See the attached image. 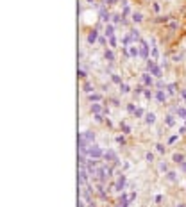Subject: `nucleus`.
<instances>
[{"label": "nucleus", "mask_w": 186, "mask_h": 207, "mask_svg": "<svg viewBox=\"0 0 186 207\" xmlns=\"http://www.w3.org/2000/svg\"><path fill=\"white\" fill-rule=\"evenodd\" d=\"M147 71L152 75V77H156V79H161L163 77V68L159 64H156V61L154 59H149L147 61Z\"/></svg>", "instance_id": "obj_1"}, {"label": "nucleus", "mask_w": 186, "mask_h": 207, "mask_svg": "<svg viewBox=\"0 0 186 207\" xmlns=\"http://www.w3.org/2000/svg\"><path fill=\"white\" fill-rule=\"evenodd\" d=\"M88 157L91 159H100V157H104V150H102L99 145H90V148H88Z\"/></svg>", "instance_id": "obj_2"}, {"label": "nucleus", "mask_w": 186, "mask_h": 207, "mask_svg": "<svg viewBox=\"0 0 186 207\" xmlns=\"http://www.w3.org/2000/svg\"><path fill=\"white\" fill-rule=\"evenodd\" d=\"M140 57L141 59H145V61H149L150 59V54H149V50H150V47H149V41L147 39H140Z\"/></svg>", "instance_id": "obj_3"}, {"label": "nucleus", "mask_w": 186, "mask_h": 207, "mask_svg": "<svg viewBox=\"0 0 186 207\" xmlns=\"http://www.w3.org/2000/svg\"><path fill=\"white\" fill-rule=\"evenodd\" d=\"M125 184H127V175L118 173V179H116V182H115V191L123 193V189H125Z\"/></svg>", "instance_id": "obj_4"}, {"label": "nucleus", "mask_w": 186, "mask_h": 207, "mask_svg": "<svg viewBox=\"0 0 186 207\" xmlns=\"http://www.w3.org/2000/svg\"><path fill=\"white\" fill-rule=\"evenodd\" d=\"M141 80H143V86H147V88H152V86H154V77L149 73V71L141 73Z\"/></svg>", "instance_id": "obj_5"}, {"label": "nucleus", "mask_w": 186, "mask_h": 207, "mask_svg": "<svg viewBox=\"0 0 186 207\" xmlns=\"http://www.w3.org/2000/svg\"><path fill=\"white\" fill-rule=\"evenodd\" d=\"M131 205V202H129V195L127 193H122L120 195V198H118V202H116V207H129Z\"/></svg>", "instance_id": "obj_6"}, {"label": "nucleus", "mask_w": 186, "mask_h": 207, "mask_svg": "<svg viewBox=\"0 0 186 207\" xmlns=\"http://www.w3.org/2000/svg\"><path fill=\"white\" fill-rule=\"evenodd\" d=\"M86 41H88V45H93V43H97V41H99V30H97V29H93L91 32L88 34Z\"/></svg>", "instance_id": "obj_7"}, {"label": "nucleus", "mask_w": 186, "mask_h": 207, "mask_svg": "<svg viewBox=\"0 0 186 207\" xmlns=\"http://www.w3.org/2000/svg\"><path fill=\"white\" fill-rule=\"evenodd\" d=\"M91 112L93 114H100V112H107V109L104 106H100L99 102H95V104H91Z\"/></svg>", "instance_id": "obj_8"}, {"label": "nucleus", "mask_w": 186, "mask_h": 207, "mask_svg": "<svg viewBox=\"0 0 186 207\" xmlns=\"http://www.w3.org/2000/svg\"><path fill=\"white\" fill-rule=\"evenodd\" d=\"M154 97H156V100L159 104H167V98H168V95L163 89H156V95H154Z\"/></svg>", "instance_id": "obj_9"}, {"label": "nucleus", "mask_w": 186, "mask_h": 207, "mask_svg": "<svg viewBox=\"0 0 186 207\" xmlns=\"http://www.w3.org/2000/svg\"><path fill=\"white\" fill-rule=\"evenodd\" d=\"M127 50H129V57H132V59L140 57V47H136V45H129Z\"/></svg>", "instance_id": "obj_10"}, {"label": "nucleus", "mask_w": 186, "mask_h": 207, "mask_svg": "<svg viewBox=\"0 0 186 207\" xmlns=\"http://www.w3.org/2000/svg\"><path fill=\"white\" fill-rule=\"evenodd\" d=\"M113 16L106 11V5H102L100 7V20H102V22H104V23H109V20H111Z\"/></svg>", "instance_id": "obj_11"}, {"label": "nucleus", "mask_w": 186, "mask_h": 207, "mask_svg": "<svg viewBox=\"0 0 186 207\" xmlns=\"http://www.w3.org/2000/svg\"><path fill=\"white\" fill-rule=\"evenodd\" d=\"M104 159L106 161H118V155H116V152L115 150H107V152H104Z\"/></svg>", "instance_id": "obj_12"}, {"label": "nucleus", "mask_w": 186, "mask_h": 207, "mask_svg": "<svg viewBox=\"0 0 186 207\" xmlns=\"http://www.w3.org/2000/svg\"><path fill=\"white\" fill-rule=\"evenodd\" d=\"M82 136H84V139H86L90 145L95 143V132H91V130H84V132H82Z\"/></svg>", "instance_id": "obj_13"}, {"label": "nucleus", "mask_w": 186, "mask_h": 207, "mask_svg": "<svg viewBox=\"0 0 186 207\" xmlns=\"http://www.w3.org/2000/svg\"><path fill=\"white\" fill-rule=\"evenodd\" d=\"M104 34L107 36V39H109V38H113V36H115V25H113V23H106Z\"/></svg>", "instance_id": "obj_14"}, {"label": "nucleus", "mask_w": 186, "mask_h": 207, "mask_svg": "<svg viewBox=\"0 0 186 207\" xmlns=\"http://www.w3.org/2000/svg\"><path fill=\"white\" fill-rule=\"evenodd\" d=\"M82 91H84L86 95H91V93H95V86H93L91 82H84V86H82Z\"/></svg>", "instance_id": "obj_15"}, {"label": "nucleus", "mask_w": 186, "mask_h": 207, "mask_svg": "<svg viewBox=\"0 0 186 207\" xmlns=\"http://www.w3.org/2000/svg\"><path fill=\"white\" fill-rule=\"evenodd\" d=\"M143 120H145V123H149V125H154V123H156V114H154V112H147Z\"/></svg>", "instance_id": "obj_16"}, {"label": "nucleus", "mask_w": 186, "mask_h": 207, "mask_svg": "<svg viewBox=\"0 0 186 207\" xmlns=\"http://www.w3.org/2000/svg\"><path fill=\"white\" fill-rule=\"evenodd\" d=\"M174 112L177 114V118L186 120V107H175V109H174Z\"/></svg>", "instance_id": "obj_17"}, {"label": "nucleus", "mask_w": 186, "mask_h": 207, "mask_svg": "<svg viewBox=\"0 0 186 207\" xmlns=\"http://www.w3.org/2000/svg\"><path fill=\"white\" fill-rule=\"evenodd\" d=\"M167 93H168V95H175V93H177V84H175V82L167 84Z\"/></svg>", "instance_id": "obj_18"}, {"label": "nucleus", "mask_w": 186, "mask_h": 207, "mask_svg": "<svg viewBox=\"0 0 186 207\" xmlns=\"http://www.w3.org/2000/svg\"><path fill=\"white\" fill-rule=\"evenodd\" d=\"M131 18H132L134 23H141V22H143V14H141V13H136V11L131 14Z\"/></svg>", "instance_id": "obj_19"}, {"label": "nucleus", "mask_w": 186, "mask_h": 207, "mask_svg": "<svg viewBox=\"0 0 186 207\" xmlns=\"http://www.w3.org/2000/svg\"><path fill=\"white\" fill-rule=\"evenodd\" d=\"M172 161H174V162H177V164H181V162H184V155L179 154V152H175V154L172 155Z\"/></svg>", "instance_id": "obj_20"}, {"label": "nucleus", "mask_w": 186, "mask_h": 207, "mask_svg": "<svg viewBox=\"0 0 186 207\" xmlns=\"http://www.w3.org/2000/svg\"><path fill=\"white\" fill-rule=\"evenodd\" d=\"M104 59L109 61V63H115V54H113V50H106L104 52Z\"/></svg>", "instance_id": "obj_21"}, {"label": "nucleus", "mask_w": 186, "mask_h": 207, "mask_svg": "<svg viewBox=\"0 0 186 207\" xmlns=\"http://www.w3.org/2000/svg\"><path fill=\"white\" fill-rule=\"evenodd\" d=\"M118 88H120V93H122V95H127V93H131V86L125 84V82H122Z\"/></svg>", "instance_id": "obj_22"}, {"label": "nucleus", "mask_w": 186, "mask_h": 207, "mask_svg": "<svg viewBox=\"0 0 186 207\" xmlns=\"http://www.w3.org/2000/svg\"><path fill=\"white\" fill-rule=\"evenodd\" d=\"M165 125H167V127H174V125H175V118H174L172 114L165 116Z\"/></svg>", "instance_id": "obj_23"}, {"label": "nucleus", "mask_w": 186, "mask_h": 207, "mask_svg": "<svg viewBox=\"0 0 186 207\" xmlns=\"http://www.w3.org/2000/svg\"><path fill=\"white\" fill-rule=\"evenodd\" d=\"M88 100L90 102H102V95H99V93H91V95H88Z\"/></svg>", "instance_id": "obj_24"}, {"label": "nucleus", "mask_w": 186, "mask_h": 207, "mask_svg": "<svg viewBox=\"0 0 186 207\" xmlns=\"http://www.w3.org/2000/svg\"><path fill=\"white\" fill-rule=\"evenodd\" d=\"M165 177H167V180H170V182H175V180H177V173H175V171H167Z\"/></svg>", "instance_id": "obj_25"}, {"label": "nucleus", "mask_w": 186, "mask_h": 207, "mask_svg": "<svg viewBox=\"0 0 186 207\" xmlns=\"http://www.w3.org/2000/svg\"><path fill=\"white\" fill-rule=\"evenodd\" d=\"M120 129H122V132H123V134H131V127L127 125L125 121H120Z\"/></svg>", "instance_id": "obj_26"}, {"label": "nucleus", "mask_w": 186, "mask_h": 207, "mask_svg": "<svg viewBox=\"0 0 186 207\" xmlns=\"http://www.w3.org/2000/svg\"><path fill=\"white\" fill-rule=\"evenodd\" d=\"M97 191H99V195H100V198H106V189H104V184H99L97 186Z\"/></svg>", "instance_id": "obj_27"}, {"label": "nucleus", "mask_w": 186, "mask_h": 207, "mask_svg": "<svg viewBox=\"0 0 186 207\" xmlns=\"http://www.w3.org/2000/svg\"><path fill=\"white\" fill-rule=\"evenodd\" d=\"M111 80L115 82V84H118V86L122 84V77H120L118 73H111Z\"/></svg>", "instance_id": "obj_28"}, {"label": "nucleus", "mask_w": 186, "mask_h": 207, "mask_svg": "<svg viewBox=\"0 0 186 207\" xmlns=\"http://www.w3.org/2000/svg\"><path fill=\"white\" fill-rule=\"evenodd\" d=\"M145 114H147V112L143 111L141 107H136V111H134V118H141V116H145Z\"/></svg>", "instance_id": "obj_29"}, {"label": "nucleus", "mask_w": 186, "mask_h": 207, "mask_svg": "<svg viewBox=\"0 0 186 207\" xmlns=\"http://www.w3.org/2000/svg\"><path fill=\"white\" fill-rule=\"evenodd\" d=\"M143 97H145L147 100H152V97H154V93H152L150 89H145V91H143Z\"/></svg>", "instance_id": "obj_30"}, {"label": "nucleus", "mask_w": 186, "mask_h": 207, "mask_svg": "<svg viewBox=\"0 0 186 207\" xmlns=\"http://www.w3.org/2000/svg\"><path fill=\"white\" fill-rule=\"evenodd\" d=\"M116 143H118V145H125V143H127V141H125V136H123V134L116 136Z\"/></svg>", "instance_id": "obj_31"}, {"label": "nucleus", "mask_w": 186, "mask_h": 207, "mask_svg": "<svg viewBox=\"0 0 186 207\" xmlns=\"http://www.w3.org/2000/svg\"><path fill=\"white\" fill-rule=\"evenodd\" d=\"M145 161H147V162H154V154H152V152H147V154H145Z\"/></svg>", "instance_id": "obj_32"}, {"label": "nucleus", "mask_w": 186, "mask_h": 207, "mask_svg": "<svg viewBox=\"0 0 186 207\" xmlns=\"http://www.w3.org/2000/svg\"><path fill=\"white\" fill-rule=\"evenodd\" d=\"M156 150H158L159 154H165V150H167V147H165V145H161V143H158V145H156Z\"/></svg>", "instance_id": "obj_33"}, {"label": "nucleus", "mask_w": 186, "mask_h": 207, "mask_svg": "<svg viewBox=\"0 0 186 207\" xmlns=\"http://www.w3.org/2000/svg\"><path fill=\"white\" fill-rule=\"evenodd\" d=\"M88 204L84 202V198H82V196H79V200H77V207H86Z\"/></svg>", "instance_id": "obj_34"}, {"label": "nucleus", "mask_w": 186, "mask_h": 207, "mask_svg": "<svg viewBox=\"0 0 186 207\" xmlns=\"http://www.w3.org/2000/svg\"><path fill=\"white\" fill-rule=\"evenodd\" d=\"M93 118H95V121H99V123H102V121H104V114H102V112H100V114H95Z\"/></svg>", "instance_id": "obj_35"}, {"label": "nucleus", "mask_w": 186, "mask_h": 207, "mask_svg": "<svg viewBox=\"0 0 186 207\" xmlns=\"http://www.w3.org/2000/svg\"><path fill=\"white\" fill-rule=\"evenodd\" d=\"M143 91H145V89H143V86H136V88H134V93H136V95H141Z\"/></svg>", "instance_id": "obj_36"}, {"label": "nucleus", "mask_w": 186, "mask_h": 207, "mask_svg": "<svg viewBox=\"0 0 186 207\" xmlns=\"http://www.w3.org/2000/svg\"><path fill=\"white\" fill-rule=\"evenodd\" d=\"M159 170H161L163 173H167V171H168V166H167L165 162H161V164H159Z\"/></svg>", "instance_id": "obj_37"}, {"label": "nucleus", "mask_w": 186, "mask_h": 207, "mask_svg": "<svg viewBox=\"0 0 186 207\" xmlns=\"http://www.w3.org/2000/svg\"><path fill=\"white\" fill-rule=\"evenodd\" d=\"M127 111L134 114V111H136V107H134V104H127Z\"/></svg>", "instance_id": "obj_38"}, {"label": "nucleus", "mask_w": 186, "mask_h": 207, "mask_svg": "<svg viewBox=\"0 0 186 207\" xmlns=\"http://www.w3.org/2000/svg\"><path fill=\"white\" fill-rule=\"evenodd\" d=\"M109 45H111L113 48L116 47V38H115V36H113V38H109Z\"/></svg>", "instance_id": "obj_39"}, {"label": "nucleus", "mask_w": 186, "mask_h": 207, "mask_svg": "<svg viewBox=\"0 0 186 207\" xmlns=\"http://www.w3.org/2000/svg\"><path fill=\"white\" fill-rule=\"evenodd\" d=\"M134 200H136V191H132V193H131V195H129V202H131V204H132V202H134Z\"/></svg>", "instance_id": "obj_40"}, {"label": "nucleus", "mask_w": 186, "mask_h": 207, "mask_svg": "<svg viewBox=\"0 0 186 207\" xmlns=\"http://www.w3.org/2000/svg\"><path fill=\"white\" fill-rule=\"evenodd\" d=\"M156 86H158V89H161V88H167V84H165L163 80H158V82H156Z\"/></svg>", "instance_id": "obj_41"}, {"label": "nucleus", "mask_w": 186, "mask_h": 207, "mask_svg": "<svg viewBox=\"0 0 186 207\" xmlns=\"http://www.w3.org/2000/svg\"><path fill=\"white\" fill-rule=\"evenodd\" d=\"M152 7H154V11H156V13H159V11H161V5H159L158 2H154V5H152Z\"/></svg>", "instance_id": "obj_42"}, {"label": "nucleus", "mask_w": 186, "mask_h": 207, "mask_svg": "<svg viewBox=\"0 0 186 207\" xmlns=\"http://www.w3.org/2000/svg\"><path fill=\"white\" fill-rule=\"evenodd\" d=\"M77 75H79L81 79H84V77H86V71H84V70H79V71H77Z\"/></svg>", "instance_id": "obj_43"}, {"label": "nucleus", "mask_w": 186, "mask_h": 207, "mask_svg": "<svg viewBox=\"0 0 186 207\" xmlns=\"http://www.w3.org/2000/svg\"><path fill=\"white\" fill-rule=\"evenodd\" d=\"M159 66H161V68H167V66H168V61H167V59H163Z\"/></svg>", "instance_id": "obj_44"}, {"label": "nucleus", "mask_w": 186, "mask_h": 207, "mask_svg": "<svg viewBox=\"0 0 186 207\" xmlns=\"http://www.w3.org/2000/svg\"><path fill=\"white\" fill-rule=\"evenodd\" d=\"M177 138H179V136H172V138L168 139V145H172V143H175V141H177Z\"/></svg>", "instance_id": "obj_45"}, {"label": "nucleus", "mask_w": 186, "mask_h": 207, "mask_svg": "<svg viewBox=\"0 0 186 207\" xmlns=\"http://www.w3.org/2000/svg\"><path fill=\"white\" fill-rule=\"evenodd\" d=\"M181 61V56H174V63H179Z\"/></svg>", "instance_id": "obj_46"}, {"label": "nucleus", "mask_w": 186, "mask_h": 207, "mask_svg": "<svg viewBox=\"0 0 186 207\" xmlns=\"http://www.w3.org/2000/svg\"><path fill=\"white\" fill-rule=\"evenodd\" d=\"M181 95H183V98L186 100V89H181Z\"/></svg>", "instance_id": "obj_47"}, {"label": "nucleus", "mask_w": 186, "mask_h": 207, "mask_svg": "<svg viewBox=\"0 0 186 207\" xmlns=\"http://www.w3.org/2000/svg\"><path fill=\"white\" fill-rule=\"evenodd\" d=\"M184 132H186V127H181V129H179V134H184Z\"/></svg>", "instance_id": "obj_48"}, {"label": "nucleus", "mask_w": 186, "mask_h": 207, "mask_svg": "<svg viewBox=\"0 0 186 207\" xmlns=\"http://www.w3.org/2000/svg\"><path fill=\"white\" fill-rule=\"evenodd\" d=\"M107 2V5H111V4H115V0H106Z\"/></svg>", "instance_id": "obj_49"}, {"label": "nucleus", "mask_w": 186, "mask_h": 207, "mask_svg": "<svg viewBox=\"0 0 186 207\" xmlns=\"http://www.w3.org/2000/svg\"><path fill=\"white\" fill-rule=\"evenodd\" d=\"M177 207H186V205L184 204H177Z\"/></svg>", "instance_id": "obj_50"}, {"label": "nucleus", "mask_w": 186, "mask_h": 207, "mask_svg": "<svg viewBox=\"0 0 186 207\" xmlns=\"http://www.w3.org/2000/svg\"><path fill=\"white\" fill-rule=\"evenodd\" d=\"M88 2H93V0H88Z\"/></svg>", "instance_id": "obj_51"}]
</instances>
